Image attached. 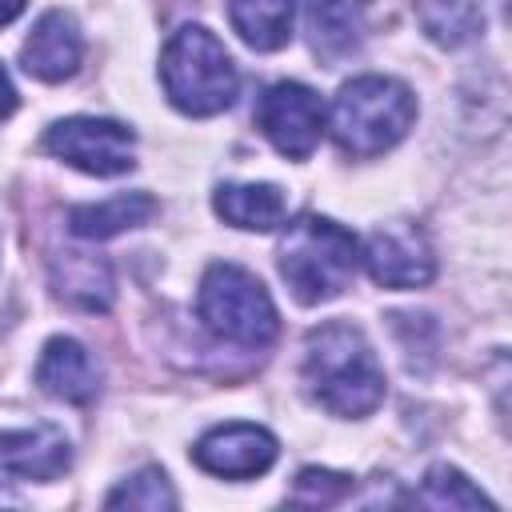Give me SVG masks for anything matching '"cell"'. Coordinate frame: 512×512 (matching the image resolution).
I'll list each match as a JSON object with an SVG mask.
<instances>
[{
    "label": "cell",
    "mask_w": 512,
    "mask_h": 512,
    "mask_svg": "<svg viewBox=\"0 0 512 512\" xmlns=\"http://www.w3.org/2000/svg\"><path fill=\"white\" fill-rule=\"evenodd\" d=\"M308 396L332 416H368L384 400V368L356 324L328 320L304 340Z\"/></svg>",
    "instance_id": "6da1fadb"
},
{
    "label": "cell",
    "mask_w": 512,
    "mask_h": 512,
    "mask_svg": "<svg viewBox=\"0 0 512 512\" xmlns=\"http://www.w3.org/2000/svg\"><path fill=\"white\" fill-rule=\"evenodd\" d=\"M276 264L288 292L300 304H324L352 284L360 264V244L344 224L308 212L284 228Z\"/></svg>",
    "instance_id": "7a4b0ae2"
},
{
    "label": "cell",
    "mask_w": 512,
    "mask_h": 512,
    "mask_svg": "<svg viewBox=\"0 0 512 512\" xmlns=\"http://www.w3.org/2000/svg\"><path fill=\"white\" fill-rule=\"evenodd\" d=\"M160 84L184 116H216L240 92V72L228 48L204 24H184L160 52Z\"/></svg>",
    "instance_id": "3957f363"
},
{
    "label": "cell",
    "mask_w": 512,
    "mask_h": 512,
    "mask_svg": "<svg viewBox=\"0 0 512 512\" xmlns=\"http://www.w3.org/2000/svg\"><path fill=\"white\" fill-rule=\"evenodd\" d=\"M416 120V96L396 76H356L348 80L328 112L332 140L348 156H380L408 136Z\"/></svg>",
    "instance_id": "277c9868"
},
{
    "label": "cell",
    "mask_w": 512,
    "mask_h": 512,
    "mask_svg": "<svg viewBox=\"0 0 512 512\" xmlns=\"http://www.w3.org/2000/svg\"><path fill=\"white\" fill-rule=\"evenodd\" d=\"M204 328L240 348H264L276 340L280 320L268 288L240 264H212L196 292Z\"/></svg>",
    "instance_id": "5b68a950"
},
{
    "label": "cell",
    "mask_w": 512,
    "mask_h": 512,
    "mask_svg": "<svg viewBox=\"0 0 512 512\" xmlns=\"http://www.w3.org/2000/svg\"><path fill=\"white\" fill-rule=\"evenodd\" d=\"M44 152L88 176H124L136 164V136L120 120L68 116L44 132Z\"/></svg>",
    "instance_id": "8992f818"
},
{
    "label": "cell",
    "mask_w": 512,
    "mask_h": 512,
    "mask_svg": "<svg viewBox=\"0 0 512 512\" xmlns=\"http://www.w3.org/2000/svg\"><path fill=\"white\" fill-rule=\"evenodd\" d=\"M256 128L268 136V144L288 156L304 160L320 144L324 132V104L308 84L296 80H276L260 92L256 100Z\"/></svg>",
    "instance_id": "52a82bcc"
},
{
    "label": "cell",
    "mask_w": 512,
    "mask_h": 512,
    "mask_svg": "<svg viewBox=\"0 0 512 512\" xmlns=\"http://www.w3.org/2000/svg\"><path fill=\"white\" fill-rule=\"evenodd\" d=\"M364 268L376 284L384 288H424L432 276H436V256H432V244L428 236L408 224V220H396V224H384L368 236L364 244Z\"/></svg>",
    "instance_id": "ba28073f"
},
{
    "label": "cell",
    "mask_w": 512,
    "mask_h": 512,
    "mask_svg": "<svg viewBox=\"0 0 512 512\" xmlns=\"http://www.w3.org/2000/svg\"><path fill=\"white\" fill-rule=\"evenodd\" d=\"M276 436L260 424H220L212 432H204L192 448V460L224 480H252L264 476L276 464Z\"/></svg>",
    "instance_id": "9c48e42d"
},
{
    "label": "cell",
    "mask_w": 512,
    "mask_h": 512,
    "mask_svg": "<svg viewBox=\"0 0 512 512\" xmlns=\"http://www.w3.org/2000/svg\"><path fill=\"white\" fill-rule=\"evenodd\" d=\"M80 60H84V36L64 8L44 12L20 48L24 72L44 80V84H60V80L76 76Z\"/></svg>",
    "instance_id": "30bf717a"
},
{
    "label": "cell",
    "mask_w": 512,
    "mask_h": 512,
    "mask_svg": "<svg viewBox=\"0 0 512 512\" xmlns=\"http://www.w3.org/2000/svg\"><path fill=\"white\" fill-rule=\"evenodd\" d=\"M36 384L64 404H88L100 392V364L80 340L52 336L36 360Z\"/></svg>",
    "instance_id": "8fae6325"
},
{
    "label": "cell",
    "mask_w": 512,
    "mask_h": 512,
    "mask_svg": "<svg viewBox=\"0 0 512 512\" xmlns=\"http://www.w3.org/2000/svg\"><path fill=\"white\" fill-rule=\"evenodd\" d=\"M0 464L28 480H56L72 464V448L56 424L0 428Z\"/></svg>",
    "instance_id": "7c38bea8"
},
{
    "label": "cell",
    "mask_w": 512,
    "mask_h": 512,
    "mask_svg": "<svg viewBox=\"0 0 512 512\" xmlns=\"http://www.w3.org/2000/svg\"><path fill=\"white\" fill-rule=\"evenodd\" d=\"M312 48L324 60H344L364 40V16L368 0H300Z\"/></svg>",
    "instance_id": "4fadbf2b"
},
{
    "label": "cell",
    "mask_w": 512,
    "mask_h": 512,
    "mask_svg": "<svg viewBox=\"0 0 512 512\" xmlns=\"http://www.w3.org/2000/svg\"><path fill=\"white\" fill-rule=\"evenodd\" d=\"M216 212L232 224V228H244V232H272L284 224L288 216V200L276 184H220L216 196H212Z\"/></svg>",
    "instance_id": "5bb4252c"
},
{
    "label": "cell",
    "mask_w": 512,
    "mask_h": 512,
    "mask_svg": "<svg viewBox=\"0 0 512 512\" xmlns=\"http://www.w3.org/2000/svg\"><path fill=\"white\" fill-rule=\"evenodd\" d=\"M152 216H156V200L148 192H120V196H108L96 204H76L68 212V228L80 240H108V236L148 224Z\"/></svg>",
    "instance_id": "9a60e30c"
},
{
    "label": "cell",
    "mask_w": 512,
    "mask_h": 512,
    "mask_svg": "<svg viewBox=\"0 0 512 512\" xmlns=\"http://www.w3.org/2000/svg\"><path fill=\"white\" fill-rule=\"evenodd\" d=\"M52 284L68 304H76L84 312H104L112 304V268L100 256L60 252L52 260Z\"/></svg>",
    "instance_id": "2e32d148"
},
{
    "label": "cell",
    "mask_w": 512,
    "mask_h": 512,
    "mask_svg": "<svg viewBox=\"0 0 512 512\" xmlns=\"http://www.w3.org/2000/svg\"><path fill=\"white\" fill-rule=\"evenodd\" d=\"M292 16H296V0H228L232 32L256 52L284 48L292 40Z\"/></svg>",
    "instance_id": "e0dca14e"
},
{
    "label": "cell",
    "mask_w": 512,
    "mask_h": 512,
    "mask_svg": "<svg viewBox=\"0 0 512 512\" xmlns=\"http://www.w3.org/2000/svg\"><path fill=\"white\" fill-rule=\"evenodd\" d=\"M424 36L440 48H460L484 32V0H416Z\"/></svg>",
    "instance_id": "ac0fdd59"
},
{
    "label": "cell",
    "mask_w": 512,
    "mask_h": 512,
    "mask_svg": "<svg viewBox=\"0 0 512 512\" xmlns=\"http://www.w3.org/2000/svg\"><path fill=\"white\" fill-rule=\"evenodd\" d=\"M416 500L428 504V508H492V500L460 468H448V464L428 468Z\"/></svg>",
    "instance_id": "d6986e66"
},
{
    "label": "cell",
    "mask_w": 512,
    "mask_h": 512,
    "mask_svg": "<svg viewBox=\"0 0 512 512\" xmlns=\"http://www.w3.org/2000/svg\"><path fill=\"white\" fill-rule=\"evenodd\" d=\"M108 508H144V512H160V508H176V492L168 484V476L160 468H140L136 476H128L120 488L108 492L104 500Z\"/></svg>",
    "instance_id": "ffe728a7"
},
{
    "label": "cell",
    "mask_w": 512,
    "mask_h": 512,
    "mask_svg": "<svg viewBox=\"0 0 512 512\" xmlns=\"http://www.w3.org/2000/svg\"><path fill=\"white\" fill-rule=\"evenodd\" d=\"M344 492H352V476L344 472H328V468H304L292 484V504H336Z\"/></svg>",
    "instance_id": "44dd1931"
},
{
    "label": "cell",
    "mask_w": 512,
    "mask_h": 512,
    "mask_svg": "<svg viewBox=\"0 0 512 512\" xmlns=\"http://www.w3.org/2000/svg\"><path fill=\"white\" fill-rule=\"evenodd\" d=\"M16 112V88H12V76L0 68V116H12Z\"/></svg>",
    "instance_id": "7402d4cb"
},
{
    "label": "cell",
    "mask_w": 512,
    "mask_h": 512,
    "mask_svg": "<svg viewBox=\"0 0 512 512\" xmlns=\"http://www.w3.org/2000/svg\"><path fill=\"white\" fill-rule=\"evenodd\" d=\"M20 12H24V0H0V28L12 24Z\"/></svg>",
    "instance_id": "603a6c76"
},
{
    "label": "cell",
    "mask_w": 512,
    "mask_h": 512,
    "mask_svg": "<svg viewBox=\"0 0 512 512\" xmlns=\"http://www.w3.org/2000/svg\"><path fill=\"white\" fill-rule=\"evenodd\" d=\"M0 504H20V500H16L12 492H4V488H0Z\"/></svg>",
    "instance_id": "cb8c5ba5"
}]
</instances>
